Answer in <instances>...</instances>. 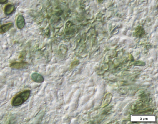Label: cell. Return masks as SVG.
Here are the masks:
<instances>
[{"label":"cell","instance_id":"1","mask_svg":"<svg viewBox=\"0 0 158 124\" xmlns=\"http://www.w3.org/2000/svg\"><path fill=\"white\" fill-rule=\"evenodd\" d=\"M30 93L31 91L30 90H26L21 92L14 97L12 100V106L14 107L21 106L28 100Z\"/></svg>","mask_w":158,"mask_h":124},{"label":"cell","instance_id":"2","mask_svg":"<svg viewBox=\"0 0 158 124\" xmlns=\"http://www.w3.org/2000/svg\"><path fill=\"white\" fill-rule=\"evenodd\" d=\"M27 65V63L25 62H15L11 63L10 66L13 69L20 70L25 68Z\"/></svg>","mask_w":158,"mask_h":124},{"label":"cell","instance_id":"3","mask_svg":"<svg viewBox=\"0 0 158 124\" xmlns=\"http://www.w3.org/2000/svg\"><path fill=\"white\" fill-rule=\"evenodd\" d=\"M145 32L144 28L141 26L137 27L134 33V36L138 38H141L144 36Z\"/></svg>","mask_w":158,"mask_h":124},{"label":"cell","instance_id":"4","mask_svg":"<svg viewBox=\"0 0 158 124\" xmlns=\"http://www.w3.org/2000/svg\"><path fill=\"white\" fill-rule=\"evenodd\" d=\"M16 26L17 28L20 29H22L25 26V19L24 16L21 15H20L17 18Z\"/></svg>","mask_w":158,"mask_h":124},{"label":"cell","instance_id":"5","mask_svg":"<svg viewBox=\"0 0 158 124\" xmlns=\"http://www.w3.org/2000/svg\"><path fill=\"white\" fill-rule=\"evenodd\" d=\"M15 6L11 4L6 5L4 8V12L6 15L9 16L11 15L15 11Z\"/></svg>","mask_w":158,"mask_h":124},{"label":"cell","instance_id":"6","mask_svg":"<svg viewBox=\"0 0 158 124\" xmlns=\"http://www.w3.org/2000/svg\"><path fill=\"white\" fill-rule=\"evenodd\" d=\"M13 26L14 24L11 22H9L2 25L0 26V34H2L6 32Z\"/></svg>","mask_w":158,"mask_h":124},{"label":"cell","instance_id":"7","mask_svg":"<svg viewBox=\"0 0 158 124\" xmlns=\"http://www.w3.org/2000/svg\"><path fill=\"white\" fill-rule=\"evenodd\" d=\"M31 78L33 81L36 82L41 83L44 81V78L41 74L34 73L32 74Z\"/></svg>","mask_w":158,"mask_h":124},{"label":"cell","instance_id":"8","mask_svg":"<svg viewBox=\"0 0 158 124\" xmlns=\"http://www.w3.org/2000/svg\"><path fill=\"white\" fill-rule=\"evenodd\" d=\"M8 0H0V4H7Z\"/></svg>","mask_w":158,"mask_h":124},{"label":"cell","instance_id":"9","mask_svg":"<svg viewBox=\"0 0 158 124\" xmlns=\"http://www.w3.org/2000/svg\"><path fill=\"white\" fill-rule=\"evenodd\" d=\"M25 52H22L20 55V57H19L20 58V59H23L24 57L25 56Z\"/></svg>","mask_w":158,"mask_h":124},{"label":"cell","instance_id":"10","mask_svg":"<svg viewBox=\"0 0 158 124\" xmlns=\"http://www.w3.org/2000/svg\"><path fill=\"white\" fill-rule=\"evenodd\" d=\"M104 0H98V1L99 3H101Z\"/></svg>","mask_w":158,"mask_h":124},{"label":"cell","instance_id":"11","mask_svg":"<svg viewBox=\"0 0 158 124\" xmlns=\"http://www.w3.org/2000/svg\"><path fill=\"white\" fill-rule=\"evenodd\" d=\"M1 24V20H0V24Z\"/></svg>","mask_w":158,"mask_h":124}]
</instances>
